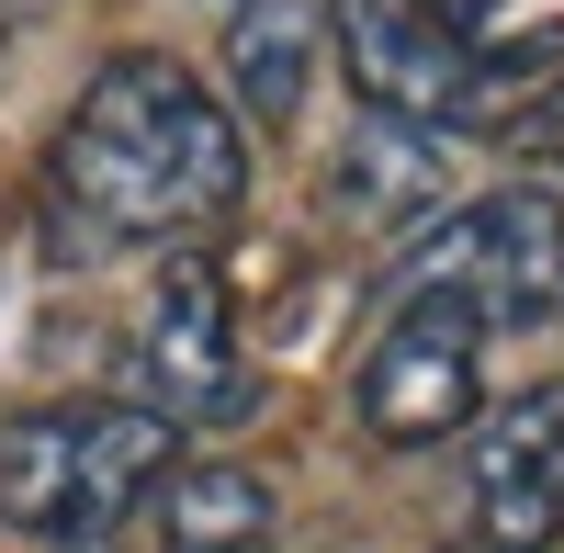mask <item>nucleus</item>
Masks as SVG:
<instances>
[{
    "instance_id": "nucleus-1",
    "label": "nucleus",
    "mask_w": 564,
    "mask_h": 553,
    "mask_svg": "<svg viewBox=\"0 0 564 553\" xmlns=\"http://www.w3.org/2000/svg\"><path fill=\"white\" fill-rule=\"evenodd\" d=\"M238 193H249L238 124L159 45L102 57L90 90L68 102L57 148H45V226H57L68 260L135 249V238H204V226L238 215Z\"/></svg>"
},
{
    "instance_id": "nucleus-2",
    "label": "nucleus",
    "mask_w": 564,
    "mask_h": 553,
    "mask_svg": "<svg viewBox=\"0 0 564 553\" xmlns=\"http://www.w3.org/2000/svg\"><path fill=\"white\" fill-rule=\"evenodd\" d=\"M170 419H148L135 395H90V406H34L0 430V531L90 553L113 542L148 497L170 486Z\"/></svg>"
},
{
    "instance_id": "nucleus-3",
    "label": "nucleus",
    "mask_w": 564,
    "mask_h": 553,
    "mask_svg": "<svg viewBox=\"0 0 564 553\" xmlns=\"http://www.w3.org/2000/svg\"><path fill=\"white\" fill-rule=\"evenodd\" d=\"M486 419V316L463 294L406 283L395 316L361 350V430L384 452H441L452 430Z\"/></svg>"
},
{
    "instance_id": "nucleus-4",
    "label": "nucleus",
    "mask_w": 564,
    "mask_h": 553,
    "mask_svg": "<svg viewBox=\"0 0 564 553\" xmlns=\"http://www.w3.org/2000/svg\"><path fill=\"white\" fill-rule=\"evenodd\" d=\"M135 406L170 430H215L249 406V339H238V294H226L215 249H170L159 283H148V316H135Z\"/></svg>"
},
{
    "instance_id": "nucleus-5",
    "label": "nucleus",
    "mask_w": 564,
    "mask_h": 553,
    "mask_svg": "<svg viewBox=\"0 0 564 553\" xmlns=\"http://www.w3.org/2000/svg\"><path fill=\"white\" fill-rule=\"evenodd\" d=\"M406 283L463 294L486 328H542V316H564V204L542 181H508V193L463 204L441 238H417Z\"/></svg>"
},
{
    "instance_id": "nucleus-6",
    "label": "nucleus",
    "mask_w": 564,
    "mask_h": 553,
    "mask_svg": "<svg viewBox=\"0 0 564 553\" xmlns=\"http://www.w3.org/2000/svg\"><path fill=\"white\" fill-rule=\"evenodd\" d=\"M463 542L475 553H553L564 542V384L497 395L463 430Z\"/></svg>"
},
{
    "instance_id": "nucleus-7",
    "label": "nucleus",
    "mask_w": 564,
    "mask_h": 553,
    "mask_svg": "<svg viewBox=\"0 0 564 553\" xmlns=\"http://www.w3.org/2000/svg\"><path fill=\"white\" fill-rule=\"evenodd\" d=\"M327 45H339L361 113H406V124H452V113H475V68H486V45H463L430 0H327Z\"/></svg>"
},
{
    "instance_id": "nucleus-8",
    "label": "nucleus",
    "mask_w": 564,
    "mask_h": 553,
    "mask_svg": "<svg viewBox=\"0 0 564 553\" xmlns=\"http://www.w3.org/2000/svg\"><path fill=\"white\" fill-rule=\"evenodd\" d=\"M452 193V135L441 124H406V113H361L350 135H339V204L361 215V226H417Z\"/></svg>"
},
{
    "instance_id": "nucleus-9",
    "label": "nucleus",
    "mask_w": 564,
    "mask_h": 553,
    "mask_svg": "<svg viewBox=\"0 0 564 553\" xmlns=\"http://www.w3.org/2000/svg\"><path fill=\"white\" fill-rule=\"evenodd\" d=\"M316 45H327V0H238L226 23V90H238L249 124H294L316 90Z\"/></svg>"
},
{
    "instance_id": "nucleus-10",
    "label": "nucleus",
    "mask_w": 564,
    "mask_h": 553,
    "mask_svg": "<svg viewBox=\"0 0 564 553\" xmlns=\"http://www.w3.org/2000/svg\"><path fill=\"white\" fill-rule=\"evenodd\" d=\"M260 542H271V486L249 464H170L159 553H260Z\"/></svg>"
},
{
    "instance_id": "nucleus-11",
    "label": "nucleus",
    "mask_w": 564,
    "mask_h": 553,
    "mask_svg": "<svg viewBox=\"0 0 564 553\" xmlns=\"http://www.w3.org/2000/svg\"><path fill=\"white\" fill-rule=\"evenodd\" d=\"M520 148H531L542 170H564V79H553V90H542V102L520 113Z\"/></svg>"
},
{
    "instance_id": "nucleus-12",
    "label": "nucleus",
    "mask_w": 564,
    "mask_h": 553,
    "mask_svg": "<svg viewBox=\"0 0 564 553\" xmlns=\"http://www.w3.org/2000/svg\"><path fill=\"white\" fill-rule=\"evenodd\" d=\"M430 12H441V23L463 34V45H475V23H497V0H430Z\"/></svg>"
}]
</instances>
